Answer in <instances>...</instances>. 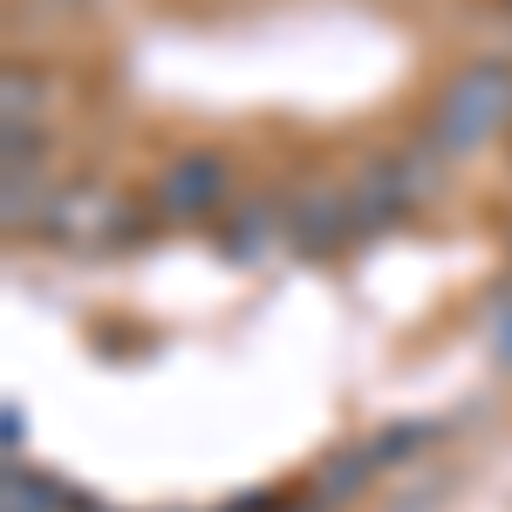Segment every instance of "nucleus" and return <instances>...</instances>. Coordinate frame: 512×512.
<instances>
[{"label": "nucleus", "mask_w": 512, "mask_h": 512, "mask_svg": "<svg viewBox=\"0 0 512 512\" xmlns=\"http://www.w3.org/2000/svg\"><path fill=\"white\" fill-rule=\"evenodd\" d=\"M233 192V171L219 151H185V158H171L158 171V185H151V205H158V219L171 226H198V219H212L219 205Z\"/></svg>", "instance_id": "obj_3"}, {"label": "nucleus", "mask_w": 512, "mask_h": 512, "mask_svg": "<svg viewBox=\"0 0 512 512\" xmlns=\"http://www.w3.org/2000/svg\"><path fill=\"white\" fill-rule=\"evenodd\" d=\"M512 130V69L506 62H472L437 89L424 144L437 158H478L485 144H499Z\"/></svg>", "instance_id": "obj_1"}, {"label": "nucleus", "mask_w": 512, "mask_h": 512, "mask_svg": "<svg viewBox=\"0 0 512 512\" xmlns=\"http://www.w3.org/2000/svg\"><path fill=\"white\" fill-rule=\"evenodd\" d=\"M0 103H7V137H41V89L28 69L0 76Z\"/></svg>", "instance_id": "obj_5"}, {"label": "nucleus", "mask_w": 512, "mask_h": 512, "mask_svg": "<svg viewBox=\"0 0 512 512\" xmlns=\"http://www.w3.org/2000/svg\"><path fill=\"white\" fill-rule=\"evenodd\" d=\"M0 506L7 512H76V499L62 485H48L41 472H28L21 458H7V478H0Z\"/></svg>", "instance_id": "obj_4"}, {"label": "nucleus", "mask_w": 512, "mask_h": 512, "mask_svg": "<svg viewBox=\"0 0 512 512\" xmlns=\"http://www.w3.org/2000/svg\"><path fill=\"white\" fill-rule=\"evenodd\" d=\"M287 512H328V499H315V506H287Z\"/></svg>", "instance_id": "obj_7"}, {"label": "nucleus", "mask_w": 512, "mask_h": 512, "mask_svg": "<svg viewBox=\"0 0 512 512\" xmlns=\"http://www.w3.org/2000/svg\"><path fill=\"white\" fill-rule=\"evenodd\" d=\"M137 226V205L117 185H55L41 233H55L62 246H96V239H123Z\"/></svg>", "instance_id": "obj_2"}, {"label": "nucleus", "mask_w": 512, "mask_h": 512, "mask_svg": "<svg viewBox=\"0 0 512 512\" xmlns=\"http://www.w3.org/2000/svg\"><path fill=\"white\" fill-rule=\"evenodd\" d=\"M492 349L512 369V287H499V301H492Z\"/></svg>", "instance_id": "obj_6"}]
</instances>
